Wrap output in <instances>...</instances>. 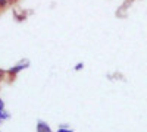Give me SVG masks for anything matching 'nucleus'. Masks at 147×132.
I'll return each mask as SVG.
<instances>
[{
  "mask_svg": "<svg viewBox=\"0 0 147 132\" xmlns=\"http://www.w3.org/2000/svg\"><path fill=\"white\" fill-rule=\"evenodd\" d=\"M0 123H2V121H0Z\"/></svg>",
  "mask_w": 147,
  "mask_h": 132,
  "instance_id": "8",
  "label": "nucleus"
},
{
  "mask_svg": "<svg viewBox=\"0 0 147 132\" xmlns=\"http://www.w3.org/2000/svg\"><path fill=\"white\" fill-rule=\"evenodd\" d=\"M28 65H30V62H28V60H22V62H19L18 65L12 66V68L9 69V74H12V75H16V74H19L21 70L27 69V68H28Z\"/></svg>",
  "mask_w": 147,
  "mask_h": 132,
  "instance_id": "1",
  "label": "nucleus"
},
{
  "mask_svg": "<svg viewBox=\"0 0 147 132\" xmlns=\"http://www.w3.org/2000/svg\"><path fill=\"white\" fill-rule=\"evenodd\" d=\"M57 132H72V129L68 126V125H60L57 128Z\"/></svg>",
  "mask_w": 147,
  "mask_h": 132,
  "instance_id": "4",
  "label": "nucleus"
},
{
  "mask_svg": "<svg viewBox=\"0 0 147 132\" xmlns=\"http://www.w3.org/2000/svg\"><path fill=\"white\" fill-rule=\"evenodd\" d=\"M6 119H9V113L5 110V107H0V121H6Z\"/></svg>",
  "mask_w": 147,
  "mask_h": 132,
  "instance_id": "3",
  "label": "nucleus"
},
{
  "mask_svg": "<svg viewBox=\"0 0 147 132\" xmlns=\"http://www.w3.org/2000/svg\"><path fill=\"white\" fill-rule=\"evenodd\" d=\"M7 5V0H0V7H5Z\"/></svg>",
  "mask_w": 147,
  "mask_h": 132,
  "instance_id": "5",
  "label": "nucleus"
},
{
  "mask_svg": "<svg viewBox=\"0 0 147 132\" xmlns=\"http://www.w3.org/2000/svg\"><path fill=\"white\" fill-rule=\"evenodd\" d=\"M7 2H13V0H7Z\"/></svg>",
  "mask_w": 147,
  "mask_h": 132,
  "instance_id": "7",
  "label": "nucleus"
},
{
  "mask_svg": "<svg viewBox=\"0 0 147 132\" xmlns=\"http://www.w3.org/2000/svg\"><path fill=\"white\" fill-rule=\"evenodd\" d=\"M37 132H52L50 128H49V125L43 121H40L38 123H37Z\"/></svg>",
  "mask_w": 147,
  "mask_h": 132,
  "instance_id": "2",
  "label": "nucleus"
},
{
  "mask_svg": "<svg viewBox=\"0 0 147 132\" xmlns=\"http://www.w3.org/2000/svg\"><path fill=\"white\" fill-rule=\"evenodd\" d=\"M82 68H84V65H82V63H78V65L75 66V70H81Z\"/></svg>",
  "mask_w": 147,
  "mask_h": 132,
  "instance_id": "6",
  "label": "nucleus"
}]
</instances>
